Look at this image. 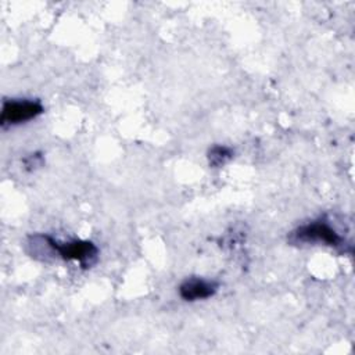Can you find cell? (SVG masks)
Listing matches in <instances>:
<instances>
[{
  "mask_svg": "<svg viewBox=\"0 0 355 355\" xmlns=\"http://www.w3.org/2000/svg\"><path fill=\"white\" fill-rule=\"evenodd\" d=\"M44 108L40 101L33 100H6L1 108L0 123L1 126L7 125H18L26 121H31L40 114H43Z\"/></svg>",
  "mask_w": 355,
  "mask_h": 355,
  "instance_id": "1",
  "label": "cell"
},
{
  "mask_svg": "<svg viewBox=\"0 0 355 355\" xmlns=\"http://www.w3.org/2000/svg\"><path fill=\"white\" fill-rule=\"evenodd\" d=\"M49 243L61 258L67 261H78L82 266H90L96 262L98 250L92 241L75 240L68 243H58L49 236Z\"/></svg>",
  "mask_w": 355,
  "mask_h": 355,
  "instance_id": "2",
  "label": "cell"
},
{
  "mask_svg": "<svg viewBox=\"0 0 355 355\" xmlns=\"http://www.w3.org/2000/svg\"><path fill=\"white\" fill-rule=\"evenodd\" d=\"M295 240L302 243H324L331 247L344 245V239L327 222L318 220L298 227L294 233Z\"/></svg>",
  "mask_w": 355,
  "mask_h": 355,
  "instance_id": "3",
  "label": "cell"
},
{
  "mask_svg": "<svg viewBox=\"0 0 355 355\" xmlns=\"http://www.w3.org/2000/svg\"><path fill=\"white\" fill-rule=\"evenodd\" d=\"M218 290L215 282H208L202 279H189L183 282L179 287V294L184 301H197L212 297Z\"/></svg>",
  "mask_w": 355,
  "mask_h": 355,
  "instance_id": "4",
  "label": "cell"
},
{
  "mask_svg": "<svg viewBox=\"0 0 355 355\" xmlns=\"http://www.w3.org/2000/svg\"><path fill=\"white\" fill-rule=\"evenodd\" d=\"M233 157V151L225 146H215L208 151V159L212 166H220Z\"/></svg>",
  "mask_w": 355,
  "mask_h": 355,
  "instance_id": "5",
  "label": "cell"
},
{
  "mask_svg": "<svg viewBox=\"0 0 355 355\" xmlns=\"http://www.w3.org/2000/svg\"><path fill=\"white\" fill-rule=\"evenodd\" d=\"M42 162H43V159H42V157H39V155H31L29 158H26L25 159V165H26V169H33L35 166H40L42 165Z\"/></svg>",
  "mask_w": 355,
  "mask_h": 355,
  "instance_id": "6",
  "label": "cell"
}]
</instances>
